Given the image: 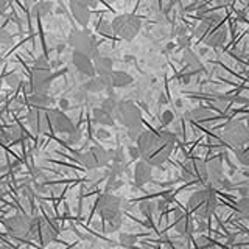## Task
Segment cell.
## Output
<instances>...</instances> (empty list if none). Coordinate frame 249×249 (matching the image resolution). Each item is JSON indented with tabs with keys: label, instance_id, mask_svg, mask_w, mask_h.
<instances>
[{
	"label": "cell",
	"instance_id": "obj_1",
	"mask_svg": "<svg viewBox=\"0 0 249 249\" xmlns=\"http://www.w3.org/2000/svg\"><path fill=\"white\" fill-rule=\"evenodd\" d=\"M112 33L120 36L124 41H132L142 28V20L134 14H120L111 22Z\"/></svg>",
	"mask_w": 249,
	"mask_h": 249
},
{
	"label": "cell",
	"instance_id": "obj_22",
	"mask_svg": "<svg viewBox=\"0 0 249 249\" xmlns=\"http://www.w3.org/2000/svg\"><path fill=\"white\" fill-rule=\"evenodd\" d=\"M189 117L195 122H204L212 117V112H210V109H207V107H198V109H195V111H192L189 114Z\"/></svg>",
	"mask_w": 249,
	"mask_h": 249
},
{
	"label": "cell",
	"instance_id": "obj_12",
	"mask_svg": "<svg viewBox=\"0 0 249 249\" xmlns=\"http://www.w3.org/2000/svg\"><path fill=\"white\" fill-rule=\"evenodd\" d=\"M109 83H111V88H117V89H124L134 83V78H132L129 73L123 72V70H112L111 76H109Z\"/></svg>",
	"mask_w": 249,
	"mask_h": 249
},
{
	"label": "cell",
	"instance_id": "obj_32",
	"mask_svg": "<svg viewBox=\"0 0 249 249\" xmlns=\"http://www.w3.org/2000/svg\"><path fill=\"white\" fill-rule=\"evenodd\" d=\"M97 31L100 35H112V28H111V22H107V20H101L98 22V25H97Z\"/></svg>",
	"mask_w": 249,
	"mask_h": 249
},
{
	"label": "cell",
	"instance_id": "obj_45",
	"mask_svg": "<svg viewBox=\"0 0 249 249\" xmlns=\"http://www.w3.org/2000/svg\"><path fill=\"white\" fill-rule=\"evenodd\" d=\"M80 139H81V134H80V131H75L73 134H70V139H69V143H78L80 142Z\"/></svg>",
	"mask_w": 249,
	"mask_h": 249
},
{
	"label": "cell",
	"instance_id": "obj_52",
	"mask_svg": "<svg viewBox=\"0 0 249 249\" xmlns=\"http://www.w3.org/2000/svg\"><path fill=\"white\" fill-rule=\"evenodd\" d=\"M0 89H2V81H0Z\"/></svg>",
	"mask_w": 249,
	"mask_h": 249
},
{
	"label": "cell",
	"instance_id": "obj_36",
	"mask_svg": "<svg viewBox=\"0 0 249 249\" xmlns=\"http://www.w3.org/2000/svg\"><path fill=\"white\" fill-rule=\"evenodd\" d=\"M0 44H2V45L13 44V36L8 33L5 28H2V27H0Z\"/></svg>",
	"mask_w": 249,
	"mask_h": 249
},
{
	"label": "cell",
	"instance_id": "obj_10",
	"mask_svg": "<svg viewBox=\"0 0 249 249\" xmlns=\"http://www.w3.org/2000/svg\"><path fill=\"white\" fill-rule=\"evenodd\" d=\"M72 64L78 70V73H81L84 76H89V78L95 76V70H93V62L90 61L89 56H86V54L73 52V54H72Z\"/></svg>",
	"mask_w": 249,
	"mask_h": 249
},
{
	"label": "cell",
	"instance_id": "obj_9",
	"mask_svg": "<svg viewBox=\"0 0 249 249\" xmlns=\"http://www.w3.org/2000/svg\"><path fill=\"white\" fill-rule=\"evenodd\" d=\"M50 70H35L33 76H31V86H33L35 92L37 93H47L50 89V83L53 80Z\"/></svg>",
	"mask_w": 249,
	"mask_h": 249
},
{
	"label": "cell",
	"instance_id": "obj_28",
	"mask_svg": "<svg viewBox=\"0 0 249 249\" xmlns=\"http://www.w3.org/2000/svg\"><path fill=\"white\" fill-rule=\"evenodd\" d=\"M139 209H140V212H142L148 218V220H151L153 213H154V202L153 201H142V202H140Z\"/></svg>",
	"mask_w": 249,
	"mask_h": 249
},
{
	"label": "cell",
	"instance_id": "obj_43",
	"mask_svg": "<svg viewBox=\"0 0 249 249\" xmlns=\"http://www.w3.org/2000/svg\"><path fill=\"white\" fill-rule=\"evenodd\" d=\"M196 245L199 248H206V246L210 245V240L206 235H199V237H196Z\"/></svg>",
	"mask_w": 249,
	"mask_h": 249
},
{
	"label": "cell",
	"instance_id": "obj_27",
	"mask_svg": "<svg viewBox=\"0 0 249 249\" xmlns=\"http://www.w3.org/2000/svg\"><path fill=\"white\" fill-rule=\"evenodd\" d=\"M56 229H53V226L50 224H45L42 228V240H44V245H49L52 240H54V237H56Z\"/></svg>",
	"mask_w": 249,
	"mask_h": 249
},
{
	"label": "cell",
	"instance_id": "obj_21",
	"mask_svg": "<svg viewBox=\"0 0 249 249\" xmlns=\"http://www.w3.org/2000/svg\"><path fill=\"white\" fill-rule=\"evenodd\" d=\"M119 101L120 100H117L115 95L114 97H107L100 103V109H101V111H105L106 114H109L114 119V114L117 111V106H119Z\"/></svg>",
	"mask_w": 249,
	"mask_h": 249
},
{
	"label": "cell",
	"instance_id": "obj_39",
	"mask_svg": "<svg viewBox=\"0 0 249 249\" xmlns=\"http://www.w3.org/2000/svg\"><path fill=\"white\" fill-rule=\"evenodd\" d=\"M207 31H209V27L207 25H204V23H201V25H198V27H195V30H193V35H195V37H204V36H207Z\"/></svg>",
	"mask_w": 249,
	"mask_h": 249
},
{
	"label": "cell",
	"instance_id": "obj_51",
	"mask_svg": "<svg viewBox=\"0 0 249 249\" xmlns=\"http://www.w3.org/2000/svg\"><path fill=\"white\" fill-rule=\"evenodd\" d=\"M5 193V185L2 184V185H0V195H3Z\"/></svg>",
	"mask_w": 249,
	"mask_h": 249
},
{
	"label": "cell",
	"instance_id": "obj_17",
	"mask_svg": "<svg viewBox=\"0 0 249 249\" xmlns=\"http://www.w3.org/2000/svg\"><path fill=\"white\" fill-rule=\"evenodd\" d=\"M209 192L210 189H204V190H198L196 193H193L190 199H189V207L193 210H196L199 207H202L207 202V196H209Z\"/></svg>",
	"mask_w": 249,
	"mask_h": 249
},
{
	"label": "cell",
	"instance_id": "obj_29",
	"mask_svg": "<svg viewBox=\"0 0 249 249\" xmlns=\"http://www.w3.org/2000/svg\"><path fill=\"white\" fill-rule=\"evenodd\" d=\"M122 223H123V218H122V215H119V216L112 218V220L106 221V232L111 233V232L119 231V229L122 228Z\"/></svg>",
	"mask_w": 249,
	"mask_h": 249
},
{
	"label": "cell",
	"instance_id": "obj_18",
	"mask_svg": "<svg viewBox=\"0 0 249 249\" xmlns=\"http://www.w3.org/2000/svg\"><path fill=\"white\" fill-rule=\"evenodd\" d=\"M28 101H30V105H33L37 109L39 107H49L53 103L52 97H49L47 93H37V92L31 93V95L28 97Z\"/></svg>",
	"mask_w": 249,
	"mask_h": 249
},
{
	"label": "cell",
	"instance_id": "obj_25",
	"mask_svg": "<svg viewBox=\"0 0 249 249\" xmlns=\"http://www.w3.org/2000/svg\"><path fill=\"white\" fill-rule=\"evenodd\" d=\"M27 122L28 124L31 126V129H33L35 132H39L41 131V126H39V112L36 111V109H31V111H28L27 114Z\"/></svg>",
	"mask_w": 249,
	"mask_h": 249
},
{
	"label": "cell",
	"instance_id": "obj_47",
	"mask_svg": "<svg viewBox=\"0 0 249 249\" xmlns=\"http://www.w3.org/2000/svg\"><path fill=\"white\" fill-rule=\"evenodd\" d=\"M179 78H181V83H182V84H189L190 80H192V73H190V72H189V73H182Z\"/></svg>",
	"mask_w": 249,
	"mask_h": 249
},
{
	"label": "cell",
	"instance_id": "obj_7",
	"mask_svg": "<svg viewBox=\"0 0 249 249\" xmlns=\"http://www.w3.org/2000/svg\"><path fill=\"white\" fill-rule=\"evenodd\" d=\"M136 146L139 148L140 158H143V160L146 162L151 158V154L160 146V143H159V139L156 134H153L150 131H143L142 134H140V137L137 139Z\"/></svg>",
	"mask_w": 249,
	"mask_h": 249
},
{
	"label": "cell",
	"instance_id": "obj_4",
	"mask_svg": "<svg viewBox=\"0 0 249 249\" xmlns=\"http://www.w3.org/2000/svg\"><path fill=\"white\" fill-rule=\"evenodd\" d=\"M5 228L10 231V233L16 238H31V218L25 213H18L3 221Z\"/></svg>",
	"mask_w": 249,
	"mask_h": 249
},
{
	"label": "cell",
	"instance_id": "obj_13",
	"mask_svg": "<svg viewBox=\"0 0 249 249\" xmlns=\"http://www.w3.org/2000/svg\"><path fill=\"white\" fill-rule=\"evenodd\" d=\"M111 86H109L105 80H101L100 76H93V78H89V81H86L81 89L86 92V93H92V95H97V93L103 92L106 89H109Z\"/></svg>",
	"mask_w": 249,
	"mask_h": 249
},
{
	"label": "cell",
	"instance_id": "obj_11",
	"mask_svg": "<svg viewBox=\"0 0 249 249\" xmlns=\"http://www.w3.org/2000/svg\"><path fill=\"white\" fill-rule=\"evenodd\" d=\"M153 173V167L145 160H140L136 163V171H134V179H136V185L142 187L146 182H150Z\"/></svg>",
	"mask_w": 249,
	"mask_h": 249
},
{
	"label": "cell",
	"instance_id": "obj_38",
	"mask_svg": "<svg viewBox=\"0 0 249 249\" xmlns=\"http://www.w3.org/2000/svg\"><path fill=\"white\" fill-rule=\"evenodd\" d=\"M143 132L142 126H134V128H129L128 129V137L132 140V142H137V139L140 137V134Z\"/></svg>",
	"mask_w": 249,
	"mask_h": 249
},
{
	"label": "cell",
	"instance_id": "obj_33",
	"mask_svg": "<svg viewBox=\"0 0 249 249\" xmlns=\"http://www.w3.org/2000/svg\"><path fill=\"white\" fill-rule=\"evenodd\" d=\"M160 122L163 126H167V124H171L175 122V112L171 111V109H167V111H163L160 114Z\"/></svg>",
	"mask_w": 249,
	"mask_h": 249
},
{
	"label": "cell",
	"instance_id": "obj_23",
	"mask_svg": "<svg viewBox=\"0 0 249 249\" xmlns=\"http://www.w3.org/2000/svg\"><path fill=\"white\" fill-rule=\"evenodd\" d=\"M53 3L52 2H41L36 3L33 8V16H39V18H47L52 13Z\"/></svg>",
	"mask_w": 249,
	"mask_h": 249
},
{
	"label": "cell",
	"instance_id": "obj_8",
	"mask_svg": "<svg viewBox=\"0 0 249 249\" xmlns=\"http://www.w3.org/2000/svg\"><path fill=\"white\" fill-rule=\"evenodd\" d=\"M50 120L53 123L54 129H56L58 132H61V134H73V132L76 131L73 122L70 120L62 111H52Z\"/></svg>",
	"mask_w": 249,
	"mask_h": 249
},
{
	"label": "cell",
	"instance_id": "obj_6",
	"mask_svg": "<svg viewBox=\"0 0 249 249\" xmlns=\"http://www.w3.org/2000/svg\"><path fill=\"white\" fill-rule=\"evenodd\" d=\"M97 206H98V210H100V215H101V218H103L105 221H109V220H112V218L122 215L120 213L122 198L115 196V195H111V193L100 195Z\"/></svg>",
	"mask_w": 249,
	"mask_h": 249
},
{
	"label": "cell",
	"instance_id": "obj_34",
	"mask_svg": "<svg viewBox=\"0 0 249 249\" xmlns=\"http://www.w3.org/2000/svg\"><path fill=\"white\" fill-rule=\"evenodd\" d=\"M235 154H237V158L238 160L243 163V165H248V160H249V151L246 150V148H237L235 150Z\"/></svg>",
	"mask_w": 249,
	"mask_h": 249
},
{
	"label": "cell",
	"instance_id": "obj_46",
	"mask_svg": "<svg viewBox=\"0 0 249 249\" xmlns=\"http://www.w3.org/2000/svg\"><path fill=\"white\" fill-rule=\"evenodd\" d=\"M95 134H97L98 139H109V137H111V134H109V131H105L103 128L97 129V131H95Z\"/></svg>",
	"mask_w": 249,
	"mask_h": 249
},
{
	"label": "cell",
	"instance_id": "obj_20",
	"mask_svg": "<svg viewBox=\"0 0 249 249\" xmlns=\"http://www.w3.org/2000/svg\"><path fill=\"white\" fill-rule=\"evenodd\" d=\"M93 122L98 123V124H103V126H112L114 124V119L109 114H106L105 111H101L100 107H93Z\"/></svg>",
	"mask_w": 249,
	"mask_h": 249
},
{
	"label": "cell",
	"instance_id": "obj_3",
	"mask_svg": "<svg viewBox=\"0 0 249 249\" xmlns=\"http://www.w3.org/2000/svg\"><path fill=\"white\" fill-rule=\"evenodd\" d=\"M114 120L122 123L123 126L134 128L140 126V122H142V112L140 109L132 103L131 100H120L119 106H117V111L114 114Z\"/></svg>",
	"mask_w": 249,
	"mask_h": 249
},
{
	"label": "cell",
	"instance_id": "obj_5",
	"mask_svg": "<svg viewBox=\"0 0 249 249\" xmlns=\"http://www.w3.org/2000/svg\"><path fill=\"white\" fill-rule=\"evenodd\" d=\"M221 137L224 139L226 143H229L233 148H241L248 142V129L245 124L238 122H231L224 126V131Z\"/></svg>",
	"mask_w": 249,
	"mask_h": 249
},
{
	"label": "cell",
	"instance_id": "obj_19",
	"mask_svg": "<svg viewBox=\"0 0 249 249\" xmlns=\"http://www.w3.org/2000/svg\"><path fill=\"white\" fill-rule=\"evenodd\" d=\"M90 153H92L93 158H95L98 167H106V165H109V163H111V156H109V151L105 150V148H101V146H92Z\"/></svg>",
	"mask_w": 249,
	"mask_h": 249
},
{
	"label": "cell",
	"instance_id": "obj_15",
	"mask_svg": "<svg viewBox=\"0 0 249 249\" xmlns=\"http://www.w3.org/2000/svg\"><path fill=\"white\" fill-rule=\"evenodd\" d=\"M182 62L187 66V69L193 70V72H199V70L202 72V70H204V67H202L201 61H199V56H196V53L189 49L184 50V53H182Z\"/></svg>",
	"mask_w": 249,
	"mask_h": 249
},
{
	"label": "cell",
	"instance_id": "obj_40",
	"mask_svg": "<svg viewBox=\"0 0 249 249\" xmlns=\"http://www.w3.org/2000/svg\"><path fill=\"white\" fill-rule=\"evenodd\" d=\"M167 207H168V202L163 199V198H159L158 201L154 202V209H158V212L159 213H163L167 210Z\"/></svg>",
	"mask_w": 249,
	"mask_h": 249
},
{
	"label": "cell",
	"instance_id": "obj_16",
	"mask_svg": "<svg viewBox=\"0 0 249 249\" xmlns=\"http://www.w3.org/2000/svg\"><path fill=\"white\" fill-rule=\"evenodd\" d=\"M70 6H72V11H73L75 19L80 22L81 25H86V23L89 22V18H90L89 8L86 6L83 2H73V3H70Z\"/></svg>",
	"mask_w": 249,
	"mask_h": 249
},
{
	"label": "cell",
	"instance_id": "obj_24",
	"mask_svg": "<svg viewBox=\"0 0 249 249\" xmlns=\"http://www.w3.org/2000/svg\"><path fill=\"white\" fill-rule=\"evenodd\" d=\"M80 162L83 163V165L88 168V170H97L98 165H97V160L95 158L92 156L90 151H86V153H81L80 154Z\"/></svg>",
	"mask_w": 249,
	"mask_h": 249
},
{
	"label": "cell",
	"instance_id": "obj_2",
	"mask_svg": "<svg viewBox=\"0 0 249 249\" xmlns=\"http://www.w3.org/2000/svg\"><path fill=\"white\" fill-rule=\"evenodd\" d=\"M69 45L72 47L73 52L86 54V56H89V58H97L100 54L95 39L89 35V31H84V30L72 31L69 36Z\"/></svg>",
	"mask_w": 249,
	"mask_h": 249
},
{
	"label": "cell",
	"instance_id": "obj_35",
	"mask_svg": "<svg viewBox=\"0 0 249 249\" xmlns=\"http://www.w3.org/2000/svg\"><path fill=\"white\" fill-rule=\"evenodd\" d=\"M89 98V93H86L81 88H78L75 92H73V100L76 101V103H86Z\"/></svg>",
	"mask_w": 249,
	"mask_h": 249
},
{
	"label": "cell",
	"instance_id": "obj_14",
	"mask_svg": "<svg viewBox=\"0 0 249 249\" xmlns=\"http://www.w3.org/2000/svg\"><path fill=\"white\" fill-rule=\"evenodd\" d=\"M226 37H228V31H226V28H216L204 37V44L207 47L218 49V47H221L226 42Z\"/></svg>",
	"mask_w": 249,
	"mask_h": 249
},
{
	"label": "cell",
	"instance_id": "obj_41",
	"mask_svg": "<svg viewBox=\"0 0 249 249\" xmlns=\"http://www.w3.org/2000/svg\"><path fill=\"white\" fill-rule=\"evenodd\" d=\"M175 35H176V37L189 36V27H187V25H176L175 27Z\"/></svg>",
	"mask_w": 249,
	"mask_h": 249
},
{
	"label": "cell",
	"instance_id": "obj_26",
	"mask_svg": "<svg viewBox=\"0 0 249 249\" xmlns=\"http://www.w3.org/2000/svg\"><path fill=\"white\" fill-rule=\"evenodd\" d=\"M146 64L151 70H160L163 66H165V62H163V58L160 56V54H150Z\"/></svg>",
	"mask_w": 249,
	"mask_h": 249
},
{
	"label": "cell",
	"instance_id": "obj_30",
	"mask_svg": "<svg viewBox=\"0 0 249 249\" xmlns=\"http://www.w3.org/2000/svg\"><path fill=\"white\" fill-rule=\"evenodd\" d=\"M137 243V235H131V233H120V245L124 248H134Z\"/></svg>",
	"mask_w": 249,
	"mask_h": 249
},
{
	"label": "cell",
	"instance_id": "obj_31",
	"mask_svg": "<svg viewBox=\"0 0 249 249\" xmlns=\"http://www.w3.org/2000/svg\"><path fill=\"white\" fill-rule=\"evenodd\" d=\"M237 210L240 212L241 218H248V210H249V199L248 198H241L240 201H237Z\"/></svg>",
	"mask_w": 249,
	"mask_h": 249
},
{
	"label": "cell",
	"instance_id": "obj_50",
	"mask_svg": "<svg viewBox=\"0 0 249 249\" xmlns=\"http://www.w3.org/2000/svg\"><path fill=\"white\" fill-rule=\"evenodd\" d=\"M0 249H13V248L8 245H0Z\"/></svg>",
	"mask_w": 249,
	"mask_h": 249
},
{
	"label": "cell",
	"instance_id": "obj_49",
	"mask_svg": "<svg viewBox=\"0 0 249 249\" xmlns=\"http://www.w3.org/2000/svg\"><path fill=\"white\" fill-rule=\"evenodd\" d=\"M167 103H168L167 97L163 95V93H159V105H167Z\"/></svg>",
	"mask_w": 249,
	"mask_h": 249
},
{
	"label": "cell",
	"instance_id": "obj_42",
	"mask_svg": "<svg viewBox=\"0 0 249 249\" xmlns=\"http://www.w3.org/2000/svg\"><path fill=\"white\" fill-rule=\"evenodd\" d=\"M128 154H129V158H131V159H134V160H137V159L140 158L139 148H137L136 145H129V146H128Z\"/></svg>",
	"mask_w": 249,
	"mask_h": 249
},
{
	"label": "cell",
	"instance_id": "obj_48",
	"mask_svg": "<svg viewBox=\"0 0 249 249\" xmlns=\"http://www.w3.org/2000/svg\"><path fill=\"white\" fill-rule=\"evenodd\" d=\"M123 61H124V62L136 61V56H134V54H124V56H123Z\"/></svg>",
	"mask_w": 249,
	"mask_h": 249
},
{
	"label": "cell",
	"instance_id": "obj_44",
	"mask_svg": "<svg viewBox=\"0 0 249 249\" xmlns=\"http://www.w3.org/2000/svg\"><path fill=\"white\" fill-rule=\"evenodd\" d=\"M58 106H59V109H62V112L67 111V109L70 107V101H69V98H59V100H58Z\"/></svg>",
	"mask_w": 249,
	"mask_h": 249
},
{
	"label": "cell",
	"instance_id": "obj_37",
	"mask_svg": "<svg viewBox=\"0 0 249 249\" xmlns=\"http://www.w3.org/2000/svg\"><path fill=\"white\" fill-rule=\"evenodd\" d=\"M6 84L10 86V88L16 89L18 86L20 84V76L18 73H11V75H8L6 76Z\"/></svg>",
	"mask_w": 249,
	"mask_h": 249
}]
</instances>
